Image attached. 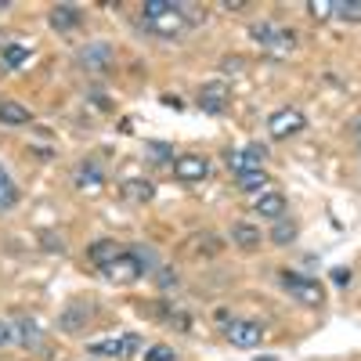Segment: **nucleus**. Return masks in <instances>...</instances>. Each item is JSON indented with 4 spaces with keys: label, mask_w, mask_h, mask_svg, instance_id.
I'll return each mask as SVG.
<instances>
[{
    "label": "nucleus",
    "mask_w": 361,
    "mask_h": 361,
    "mask_svg": "<svg viewBox=\"0 0 361 361\" xmlns=\"http://www.w3.org/2000/svg\"><path fill=\"white\" fill-rule=\"evenodd\" d=\"M141 15H145V25L163 40H177V37H185V29H188L185 8L173 4V0H148V4H141Z\"/></svg>",
    "instance_id": "1"
},
{
    "label": "nucleus",
    "mask_w": 361,
    "mask_h": 361,
    "mask_svg": "<svg viewBox=\"0 0 361 361\" xmlns=\"http://www.w3.org/2000/svg\"><path fill=\"white\" fill-rule=\"evenodd\" d=\"M282 289L304 307H325V286L300 271H282Z\"/></svg>",
    "instance_id": "2"
},
{
    "label": "nucleus",
    "mask_w": 361,
    "mask_h": 361,
    "mask_svg": "<svg viewBox=\"0 0 361 361\" xmlns=\"http://www.w3.org/2000/svg\"><path fill=\"white\" fill-rule=\"evenodd\" d=\"M300 130H307V116L300 112V109H293V105H286V109H279V112L267 116V134L275 137V141L296 137Z\"/></svg>",
    "instance_id": "3"
},
{
    "label": "nucleus",
    "mask_w": 361,
    "mask_h": 361,
    "mask_svg": "<svg viewBox=\"0 0 361 361\" xmlns=\"http://www.w3.org/2000/svg\"><path fill=\"white\" fill-rule=\"evenodd\" d=\"M224 336H228V343L238 347V350H253V347H260V340H264V325L253 322V318H235V322H228Z\"/></svg>",
    "instance_id": "4"
},
{
    "label": "nucleus",
    "mask_w": 361,
    "mask_h": 361,
    "mask_svg": "<svg viewBox=\"0 0 361 361\" xmlns=\"http://www.w3.org/2000/svg\"><path fill=\"white\" fill-rule=\"evenodd\" d=\"M137 347H141L137 333H127V336H119V340H98V343H87V354H90V357H130Z\"/></svg>",
    "instance_id": "5"
},
{
    "label": "nucleus",
    "mask_w": 361,
    "mask_h": 361,
    "mask_svg": "<svg viewBox=\"0 0 361 361\" xmlns=\"http://www.w3.org/2000/svg\"><path fill=\"white\" fill-rule=\"evenodd\" d=\"M173 173H177V180H185V185H195V180L209 177V159L199 156V152H185V156L173 159Z\"/></svg>",
    "instance_id": "6"
},
{
    "label": "nucleus",
    "mask_w": 361,
    "mask_h": 361,
    "mask_svg": "<svg viewBox=\"0 0 361 361\" xmlns=\"http://www.w3.org/2000/svg\"><path fill=\"white\" fill-rule=\"evenodd\" d=\"M76 188H83V192L105 188V166H102V159H94V156L80 159V166H76Z\"/></svg>",
    "instance_id": "7"
},
{
    "label": "nucleus",
    "mask_w": 361,
    "mask_h": 361,
    "mask_svg": "<svg viewBox=\"0 0 361 361\" xmlns=\"http://www.w3.org/2000/svg\"><path fill=\"white\" fill-rule=\"evenodd\" d=\"M47 22H51L54 33H73V29L83 22V11H80L76 4H54V8L47 11Z\"/></svg>",
    "instance_id": "8"
},
{
    "label": "nucleus",
    "mask_w": 361,
    "mask_h": 361,
    "mask_svg": "<svg viewBox=\"0 0 361 361\" xmlns=\"http://www.w3.org/2000/svg\"><path fill=\"white\" fill-rule=\"evenodd\" d=\"M102 271H105L112 282H137V279H145V271H141V264L130 257V250L119 257V260H112L109 267H102Z\"/></svg>",
    "instance_id": "9"
},
{
    "label": "nucleus",
    "mask_w": 361,
    "mask_h": 361,
    "mask_svg": "<svg viewBox=\"0 0 361 361\" xmlns=\"http://www.w3.org/2000/svg\"><path fill=\"white\" fill-rule=\"evenodd\" d=\"M123 253H127L123 243H116V238H98V243H90V250H87V257H90L94 267H109L112 260H119Z\"/></svg>",
    "instance_id": "10"
},
{
    "label": "nucleus",
    "mask_w": 361,
    "mask_h": 361,
    "mask_svg": "<svg viewBox=\"0 0 361 361\" xmlns=\"http://www.w3.org/2000/svg\"><path fill=\"white\" fill-rule=\"evenodd\" d=\"M15 336H18V343H22L25 350H33V347H40V340H44V329H40L37 318L18 314V318H15Z\"/></svg>",
    "instance_id": "11"
},
{
    "label": "nucleus",
    "mask_w": 361,
    "mask_h": 361,
    "mask_svg": "<svg viewBox=\"0 0 361 361\" xmlns=\"http://www.w3.org/2000/svg\"><path fill=\"white\" fill-rule=\"evenodd\" d=\"M253 209H257L260 217H267L271 224H275V221L286 217V195H279V192H264V195L253 202Z\"/></svg>",
    "instance_id": "12"
},
{
    "label": "nucleus",
    "mask_w": 361,
    "mask_h": 361,
    "mask_svg": "<svg viewBox=\"0 0 361 361\" xmlns=\"http://www.w3.org/2000/svg\"><path fill=\"white\" fill-rule=\"evenodd\" d=\"M224 105H228V94H224V87H202L199 90V109L202 112H209V116H221L224 112Z\"/></svg>",
    "instance_id": "13"
},
{
    "label": "nucleus",
    "mask_w": 361,
    "mask_h": 361,
    "mask_svg": "<svg viewBox=\"0 0 361 361\" xmlns=\"http://www.w3.org/2000/svg\"><path fill=\"white\" fill-rule=\"evenodd\" d=\"M0 123L25 127V123H33V112H29L25 105H18V102H0Z\"/></svg>",
    "instance_id": "14"
},
{
    "label": "nucleus",
    "mask_w": 361,
    "mask_h": 361,
    "mask_svg": "<svg viewBox=\"0 0 361 361\" xmlns=\"http://www.w3.org/2000/svg\"><path fill=\"white\" fill-rule=\"evenodd\" d=\"M271 243L275 246H289V243H296V235H300V224L293 221V217H282V221H275L271 224Z\"/></svg>",
    "instance_id": "15"
},
{
    "label": "nucleus",
    "mask_w": 361,
    "mask_h": 361,
    "mask_svg": "<svg viewBox=\"0 0 361 361\" xmlns=\"http://www.w3.org/2000/svg\"><path fill=\"white\" fill-rule=\"evenodd\" d=\"M235 188L238 192H267V170H246V173H235Z\"/></svg>",
    "instance_id": "16"
},
{
    "label": "nucleus",
    "mask_w": 361,
    "mask_h": 361,
    "mask_svg": "<svg viewBox=\"0 0 361 361\" xmlns=\"http://www.w3.org/2000/svg\"><path fill=\"white\" fill-rule=\"evenodd\" d=\"M231 243L243 246V250H257V246L264 243V235H260V228H253V224H235V228H231Z\"/></svg>",
    "instance_id": "17"
},
{
    "label": "nucleus",
    "mask_w": 361,
    "mask_h": 361,
    "mask_svg": "<svg viewBox=\"0 0 361 361\" xmlns=\"http://www.w3.org/2000/svg\"><path fill=\"white\" fill-rule=\"evenodd\" d=\"M279 33H282V25H275V22H253V25H250V37H253L260 47H267V51H271V44L279 40Z\"/></svg>",
    "instance_id": "18"
},
{
    "label": "nucleus",
    "mask_w": 361,
    "mask_h": 361,
    "mask_svg": "<svg viewBox=\"0 0 361 361\" xmlns=\"http://www.w3.org/2000/svg\"><path fill=\"white\" fill-rule=\"evenodd\" d=\"M130 257L141 264V271H145V275H152V271H159V253H156L152 246L137 243V246H130Z\"/></svg>",
    "instance_id": "19"
},
{
    "label": "nucleus",
    "mask_w": 361,
    "mask_h": 361,
    "mask_svg": "<svg viewBox=\"0 0 361 361\" xmlns=\"http://www.w3.org/2000/svg\"><path fill=\"white\" fill-rule=\"evenodd\" d=\"M145 156H148V163H156V166H163V163H173L177 159V152L166 145V141H148L145 145Z\"/></svg>",
    "instance_id": "20"
},
{
    "label": "nucleus",
    "mask_w": 361,
    "mask_h": 361,
    "mask_svg": "<svg viewBox=\"0 0 361 361\" xmlns=\"http://www.w3.org/2000/svg\"><path fill=\"white\" fill-rule=\"evenodd\" d=\"M87 318H90V307L73 304V311H69V314H62V329H66V333H80V329L87 325Z\"/></svg>",
    "instance_id": "21"
},
{
    "label": "nucleus",
    "mask_w": 361,
    "mask_h": 361,
    "mask_svg": "<svg viewBox=\"0 0 361 361\" xmlns=\"http://www.w3.org/2000/svg\"><path fill=\"white\" fill-rule=\"evenodd\" d=\"M15 202H18V188H15V180L4 173V166H0V214L11 209Z\"/></svg>",
    "instance_id": "22"
},
{
    "label": "nucleus",
    "mask_w": 361,
    "mask_h": 361,
    "mask_svg": "<svg viewBox=\"0 0 361 361\" xmlns=\"http://www.w3.org/2000/svg\"><path fill=\"white\" fill-rule=\"evenodd\" d=\"M80 62L90 66V69H94V66H109V47H105V44H90V47H83V51H80Z\"/></svg>",
    "instance_id": "23"
},
{
    "label": "nucleus",
    "mask_w": 361,
    "mask_h": 361,
    "mask_svg": "<svg viewBox=\"0 0 361 361\" xmlns=\"http://www.w3.org/2000/svg\"><path fill=\"white\" fill-rule=\"evenodd\" d=\"M228 166L235 173H246V170H260V163L250 156V152H228Z\"/></svg>",
    "instance_id": "24"
},
{
    "label": "nucleus",
    "mask_w": 361,
    "mask_h": 361,
    "mask_svg": "<svg viewBox=\"0 0 361 361\" xmlns=\"http://www.w3.org/2000/svg\"><path fill=\"white\" fill-rule=\"evenodd\" d=\"M29 58V47H18V44H8L4 47V54H0V62H4L8 69H18L22 62Z\"/></svg>",
    "instance_id": "25"
},
{
    "label": "nucleus",
    "mask_w": 361,
    "mask_h": 361,
    "mask_svg": "<svg viewBox=\"0 0 361 361\" xmlns=\"http://www.w3.org/2000/svg\"><path fill=\"white\" fill-rule=\"evenodd\" d=\"M336 18L361 22V0H336Z\"/></svg>",
    "instance_id": "26"
},
{
    "label": "nucleus",
    "mask_w": 361,
    "mask_h": 361,
    "mask_svg": "<svg viewBox=\"0 0 361 361\" xmlns=\"http://www.w3.org/2000/svg\"><path fill=\"white\" fill-rule=\"evenodd\" d=\"M127 195L137 199V202H148V199L156 195V185H148V180H130V185H127Z\"/></svg>",
    "instance_id": "27"
},
{
    "label": "nucleus",
    "mask_w": 361,
    "mask_h": 361,
    "mask_svg": "<svg viewBox=\"0 0 361 361\" xmlns=\"http://www.w3.org/2000/svg\"><path fill=\"white\" fill-rule=\"evenodd\" d=\"M293 47H296V33H293V29H286V25H282V33H279V40L271 44V54H289Z\"/></svg>",
    "instance_id": "28"
},
{
    "label": "nucleus",
    "mask_w": 361,
    "mask_h": 361,
    "mask_svg": "<svg viewBox=\"0 0 361 361\" xmlns=\"http://www.w3.org/2000/svg\"><path fill=\"white\" fill-rule=\"evenodd\" d=\"M145 361H177V350L166 347V343H152L145 350Z\"/></svg>",
    "instance_id": "29"
},
{
    "label": "nucleus",
    "mask_w": 361,
    "mask_h": 361,
    "mask_svg": "<svg viewBox=\"0 0 361 361\" xmlns=\"http://www.w3.org/2000/svg\"><path fill=\"white\" fill-rule=\"evenodd\" d=\"M307 11L314 18H333L336 15V0H307Z\"/></svg>",
    "instance_id": "30"
},
{
    "label": "nucleus",
    "mask_w": 361,
    "mask_h": 361,
    "mask_svg": "<svg viewBox=\"0 0 361 361\" xmlns=\"http://www.w3.org/2000/svg\"><path fill=\"white\" fill-rule=\"evenodd\" d=\"M11 343H18V336H15V322H4V318H0V350L11 347Z\"/></svg>",
    "instance_id": "31"
},
{
    "label": "nucleus",
    "mask_w": 361,
    "mask_h": 361,
    "mask_svg": "<svg viewBox=\"0 0 361 361\" xmlns=\"http://www.w3.org/2000/svg\"><path fill=\"white\" fill-rule=\"evenodd\" d=\"M159 286H163V289H173V286H177L173 267H159Z\"/></svg>",
    "instance_id": "32"
},
{
    "label": "nucleus",
    "mask_w": 361,
    "mask_h": 361,
    "mask_svg": "<svg viewBox=\"0 0 361 361\" xmlns=\"http://www.w3.org/2000/svg\"><path fill=\"white\" fill-rule=\"evenodd\" d=\"M329 275H333V282H336V286H350V267H333Z\"/></svg>",
    "instance_id": "33"
},
{
    "label": "nucleus",
    "mask_w": 361,
    "mask_h": 361,
    "mask_svg": "<svg viewBox=\"0 0 361 361\" xmlns=\"http://www.w3.org/2000/svg\"><path fill=\"white\" fill-rule=\"evenodd\" d=\"M246 152H250V156L260 163V159H267V145H264V141H253V145L246 148Z\"/></svg>",
    "instance_id": "34"
},
{
    "label": "nucleus",
    "mask_w": 361,
    "mask_h": 361,
    "mask_svg": "<svg viewBox=\"0 0 361 361\" xmlns=\"http://www.w3.org/2000/svg\"><path fill=\"white\" fill-rule=\"evenodd\" d=\"M246 0H224V11H243Z\"/></svg>",
    "instance_id": "35"
},
{
    "label": "nucleus",
    "mask_w": 361,
    "mask_h": 361,
    "mask_svg": "<svg viewBox=\"0 0 361 361\" xmlns=\"http://www.w3.org/2000/svg\"><path fill=\"white\" fill-rule=\"evenodd\" d=\"M357 141H361V130H357Z\"/></svg>",
    "instance_id": "36"
}]
</instances>
